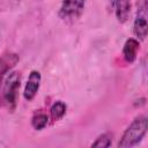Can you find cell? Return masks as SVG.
<instances>
[{
    "mask_svg": "<svg viewBox=\"0 0 148 148\" xmlns=\"http://www.w3.org/2000/svg\"><path fill=\"white\" fill-rule=\"evenodd\" d=\"M148 128V121L145 116L136 117L130 126L125 130L123 136L120 138V141L118 142L119 148H128L138 145L146 135Z\"/></svg>",
    "mask_w": 148,
    "mask_h": 148,
    "instance_id": "cell-1",
    "label": "cell"
},
{
    "mask_svg": "<svg viewBox=\"0 0 148 148\" xmlns=\"http://www.w3.org/2000/svg\"><path fill=\"white\" fill-rule=\"evenodd\" d=\"M21 86V76L17 72H9L8 76L5 80L2 96L5 102L10 109H14L17 102V94Z\"/></svg>",
    "mask_w": 148,
    "mask_h": 148,
    "instance_id": "cell-2",
    "label": "cell"
},
{
    "mask_svg": "<svg viewBox=\"0 0 148 148\" xmlns=\"http://www.w3.org/2000/svg\"><path fill=\"white\" fill-rule=\"evenodd\" d=\"M86 0H62L59 8V17L64 21H75L83 14Z\"/></svg>",
    "mask_w": 148,
    "mask_h": 148,
    "instance_id": "cell-3",
    "label": "cell"
},
{
    "mask_svg": "<svg viewBox=\"0 0 148 148\" xmlns=\"http://www.w3.org/2000/svg\"><path fill=\"white\" fill-rule=\"evenodd\" d=\"M133 34L134 36L140 39L143 40L147 37L148 34V22H147V0H141L139 8H138V13L133 23Z\"/></svg>",
    "mask_w": 148,
    "mask_h": 148,
    "instance_id": "cell-4",
    "label": "cell"
},
{
    "mask_svg": "<svg viewBox=\"0 0 148 148\" xmlns=\"http://www.w3.org/2000/svg\"><path fill=\"white\" fill-rule=\"evenodd\" d=\"M40 81H42V75L38 71H31L29 74V77L27 80L24 91H23V97L25 101L30 102L35 98L37 95L39 87H40Z\"/></svg>",
    "mask_w": 148,
    "mask_h": 148,
    "instance_id": "cell-5",
    "label": "cell"
},
{
    "mask_svg": "<svg viewBox=\"0 0 148 148\" xmlns=\"http://www.w3.org/2000/svg\"><path fill=\"white\" fill-rule=\"evenodd\" d=\"M20 61L18 54L14 52H6L0 57V84L7 73H9Z\"/></svg>",
    "mask_w": 148,
    "mask_h": 148,
    "instance_id": "cell-6",
    "label": "cell"
},
{
    "mask_svg": "<svg viewBox=\"0 0 148 148\" xmlns=\"http://www.w3.org/2000/svg\"><path fill=\"white\" fill-rule=\"evenodd\" d=\"M139 49H140L139 40L135 38H128L125 42L124 47H123V57H124L125 61L128 64H132L136 59Z\"/></svg>",
    "mask_w": 148,
    "mask_h": 148,
    "instance_id": "cell-7",
    "label": "cell"
},
{
    "mask_svg": "<svg viewBox=\"0 0 148 148\" xmlns=\"http://www.w3.org/2000/svg\"><path fill=\"white\" fill-rule=\"evenodd\" d=\"M116 6V17L118 22L125 23L128 20L130 13H131V7H132V0H116L114 1Z\"/></svg>",
    "mask_w": 148,
    "mask_h": 148,
    "instance_id": "cell-8",
    "label": "cell"
},
{
    "mask_svg": "<svg viewBox=\"0 0 148 148\" xmlns=\"http://www.w3.org/2000/svg\"><path fill=\"white\" fill-rule=\"evenodd\" d=\"M66 113V104L61 101H57L52 104L51 109H50V116L51 119L53 121H58L60 120Z\"/></svg>",
    "mask_w": 148,
    "mask_h": 148,
    "instance_id": "cell-9",
    "label": "cell"
},
{
    "mask_svg": "<svg viewBox=\"0 0 148 148\" xmlns=\"http://www.w3.org/2000/svg\"><path fill=\"white\" fill-rule=\"evenodd\" d=\"M47 123H49V117L45 113H36L31 119V126L36 131H42L43 128H45Z\"/></svg>",
    "mask_w": 148,
    "mask_h": 148,
    "instance_id": "cell-10",
    "label": "cell"
},
{
    "mask_svg": "<svg viewBox=\"0 0 148 148\" xmlns=\"http://www.w3.org/2000/svg\"><path fill=\"white\" fill-rule=\"evenodd\" d=\"M112 145V135L109 133H104L99 135L92 143L91 147H99V148H106Z\"/></svg>",
    "mask_w": 148,
    "mask_h": 148,
    "instance_id": "cell-11",
    "label": "cell"
}]
</instances>
